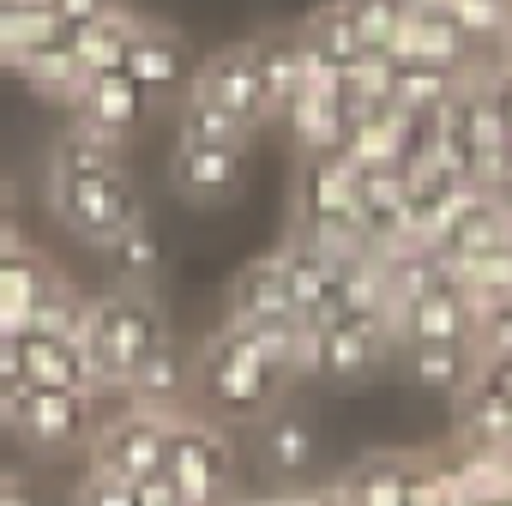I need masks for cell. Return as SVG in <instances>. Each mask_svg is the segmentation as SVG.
I'll use <instances>...</instances> for the list:
<instances>
[{
  "mask_svg": "<svg viewBox=\"0 0 512 506\" xmlns=\"http://www.w3.org/2000/svg\"><path fill=\"white\" fill-rule=\"evenodd\" d=\"M43 193H49V211L91 247L115 241L127 223L145 217L133 175L121 169V139H109L85 121H67V133L55 139Z\"/></svg>",
  "mask_w": 512,
  "mask_h": 506,
  "instance_id": "6da1fadb",
  "label": "cell"
},
{
  "mask_svg": "<svg viewBox=\"0 0 512 506\" xmlns=\"http://www.w3.org/2000/svg\"><path fill=\"white\" fill-rule=\"evenodd\" d=\"M296 380H302L296 368H284L278 356H266L235 320H223L199 344V356H193V392H199V404L211 416H229V422H260L266 410H278L290 398Z\"/></svg>",
  "mask_w": 512,
  "mask_h": 506,
  "instance_id": "7a4b0ae2",
  "label": "cell"
},
{
  "mask_svg": "<svg viewBox=\"0 0 512 506\" xmlns=\"http://www.w3.org/2000/svg\"><path fill=\"white\" fill-rule=\"evenodd\" d=\"M169 332V314L163 302L145 290V284H115L103 296H91V314H85V356H91V374H97V392L103 398H121L133 368L145 362V350H157Z\"/></svg>",
  "mask_w": 512,
  "mask_h": 506,
  "instance_id": "3957f363",
  "label": "cell"
},
{
  "mask_svg": "<svg viewBox=\"0 0 512 506\" xmlns=\"http://www.w3.org/2000/svg\"><path fill=\"white\" fill-rule=\"evenodd\" d=\"M0 428H13L37 452H85L103 428V398L67 386H31L0 356Z\"/></svg>",
  "mask_w": 512,
  "mask_h": 506,
  "instance_id": "277c9868",
  "label": "cell"
},
{
  "mask_svg": "<svg viewBox=\"0 0 512 506\" xmlns=\"http://www.w3.org/2000/svg\"><path fill=\"white\" fill-rule=\"evenodd\" d=\"M163 476L187 506H235L241 500V452L217 416H193V410L175 416Z\"/></svg>",
  "mask_w": 512,
  "mask_h": 506,
  "instance_id": "5b68a950",
  "label": "cell"
},
{
  "mask_svg": "<svg viewBox=\"0 0 512 506\" xmlns=\"http://www.w3.org/2000/svg\"><path fill=\"white\" fill-rule=\"evenodd\" d=\"M296 235L320 241L326 253H374L362 235V199H356V169L332 151L308 157L302 187H296Z\"/></svg>",
  "mask_w": 512,
  "mask_h": 506,
  "instance_id": "8992f818",
  "label": "cell"
},
{
  "mask_svg": "<svg viewBox=\"0 0 512 506\" xmlns=\"http://www.w3.org/2000/svg\"><path fill=\"white\" fill-rule=\"evenodd\" d=\"M386 362H398V338L386 314H338L326 326H314L308 338V374L332 380V386H356L368 374H380Z\"/></svg>",
  "mask_w": 512,
  "mask_h": 506,
  "instance_id": "52a82bcc",
  "label": "cell"
},
{
  "mask_svg": "<svg viewBox=\"0 0 512 506\" xmlns=\"http://www.w3.org/2000/svg\"><path fill=\"white\" fill-rule=\"evenodd\" d=\"M169 434H175V416L169 410L127 404V410L103 416L97 440L85 446V464L103 470V476H121V482H151V476H163Z\"/></svg>",
  "mask_w": 512,
  "mask_h": 506,
  "instance_id": "ba28073f",
  "label": "cell"
},
{
  "mask_svg": "<svg viewBox=\"0 0 512 506\" xmlns=\"http://www.w3.org/2000/svg\"><path fill=\"white\" fill-rule=\"evenodd\" d=\"M187 97L217 103V109H235L253 127L278 115L272 109V91H266V55H260V43H235V49L205 55L193 67V79H187Z\"/></svg>",
  "mask_w": 512,
  "mask_h": 506,
  "instance_id": "9c48e42d",
  "label": "cell"
},
{
  "mask_svg": "<svg viewBox=\"0 0 512 506\" xmlns=\"http://www.w3.org/2000/svg\"><path fill=\"white\" fill-rule=\"evenodd\" d=\"M0 356L7 368L31 386H67V392H97V374H91V356L79 338H55V332H37V326H19L0 338ZM103 398V392H97Z\"/></svg>",
  "mask_w": 512,
  "mask_h": 506,
  "instance_id": "30bf717a",
  "label": "cell"
},
{
  "mask_svg": "<svg viewBox=\"0 0 512 506\" xmlns=\"http://www.w3.org/2000/svg\"><path fill=\"white\" fill-rule=\"evenodd\" d=\"M386 55L434 61V67H452V73H482V67H476L470 37L458 31V19H452L446 7H428V0H416V7H410V19L398 25V37H392V49H386Z\"/></svg>",
  "mask_w": 512,
  "mask_h": 506,
  "instance_id": "8fae6325",
  "label": "cell"
},
{
  "mask_svg": "<svg viewBox=\"0 0 512 506\" xmlns=\"http://www.w3.org/2000/svg\"><path fill=\"white\" fill-rule=\"evenodd\" d=\"M169 181H175V193L193 199V205H223V199H235L241 181H247V151H229V145H175Z\"/></svg>",
  "mask_w": 512,
  "mask_h": 506,
  "instance_id": "7c38bea8",
  "label": "cell"
},
{
  "mask_svg": "<svg viewBox=\"0 0 512 506\" xmlns=\"http://www.w3.org/2000/svg\"><path fill=\"white\" fill-rule=\"evenodd\" d=\"M398 362L422 392L458 398L482 368V344L476 338H410V344H398Z\"/></svg>",
  "mask_w": 512,
  "mask_h": 506,
  "instance_id": "4fadbf2b",
  "label": "cell"
},
{
  "mask_svg": "<svg viewBox=\"0 0 512 506\" xmlns=\"http://www.w3.org/2000/svg\"><path fill=\"white\" fill-rule=\"evenodd\" d=\"M386 320H392L398 344H410V338H476V296L452 278V284H440V290L392 308Z\"/></svg>",
  "mask_w": 512,
  "mask_h": 506,
  "instance_id": "5bb4252c",
  "label": "cell"
},
{
  "mask_svg": "<svg viewBox=\"0 0 512 506\" xmlns=\"http://www.w3.org/2000/svg\"><path fill=\"white\" fill-rule=\"evenodd\" d=\"M121 73H127L145 97H157V91H175V85H187V79H193V55H187L181 31H169V25H145V19H139V31H133V43H127Z\"/></svg>",
  "mask_w": 512,
  "mask_h": 506,
  "instance_id": "9a60e30c",
  "label": "cell"
},
{
  "mask_svg": "<svg viewBox=\"0 0 512 506\" xmlns=\"http://www.w3.org/2000/svg\"><path fill=\"white\" fill-rule=\"evenodd\" d=\"M145 91L115 67V73H91L85 85H79V97L67 103V115L73 121H85V127H97V133H109V139H127L139 121H145Z\"/></svg>",
  "mask_w": 512,
  "mask_h": 506,
  "instance_id": "2e32d148",
  "label": "cell"
},
{
  "mask_svg": "<svg viewBox=\"0 0 512 506\" xmlns=\"http://www.w3.org/2000/svg\"><path fill=\"white\" fill-rule=\"evenodd\" d=\"M344 97H338V79H302L296 91H290V103H284V127H290V139L302 145V157H320V151H332L338 145V133H344Z\"/></svg>",
  "mask_w": 512,
  "mask_h": 506,
  "instance_id": "e0dca14e",
  "label": "cell"
},
{
  "mask_svg": "<svg viewBox=\"0 0 512 506\" xmlns=\"http://www.w3.org/2000/svg\"><path fill=\"white\" fill-rule=\"evenodd\" d=\"M121 398H127V404H145V410L181 416L187 398H193V362H187V350H181L175 338H163L157 350H145V362L133 368V380H127Z\"/></svg>",
  "mask_w": 512,
  "mask_h": 506,
  "instance_id": "ac0fdd59",
  "label": "cell"
},
{
  "mask_svg": "<svg viewBox=\"0 0 512 506\" xmlns=\"http://www.w3.org/2000/svg\"><path fill=\"white\" fill-rule=\"evenodd\" d=\"M260 458H266V470H272L284 488H296V482L314 470L320 440H314V422H308L302 410H290V398L260 416Z\"/></svg>",
  "mask_w": 512,
  "mask_h": 506,
  "instance_id": "d6986e66",
  "label": "cell"
},
{
  "mask_svg": "<svg viewBox=\"0 0 512 506\" xmlns=\"http://www.w3.org/2000/svg\"><path fill=\"white\" fill-rule=\"evenodd\" d=\"M55 278V266L19 235V241H0V326L19 332L31 320V302L43 296V284Z\"/></svg>",
  "mask_w": 512,
  "mask_h": 506,
  "instance_id": "ffe728a7",
  "label": "cell"
},
{
  "mask_svg": "<svg viewBox=\"0 0 512 506\" xmlns=\"http://www.w3.org/2000/svg\"><path fill=\"white\" fill-rule=\"evenodd\" d=\"M284 308H296V296H290V272H284L278 247L260 253V260H247L229 278V320H241V314H284Z\"/></svg>",
  "mask_w": 512,
  "mask_h": 506,
  "instance_id": "44dd1931",
  "label": "cell"
},
{
  "mask_svg": "<svg viewBox=\"0 0 512 506\" xmlns=\"http://www.w3.org/2000/svg\"><path fill=\"white\" fill-rule=\"evenodd\" d=\"M133 31H139V13L115 0V7H109L103 19H91V25H73V31H61V37L73 43L79 67H85V79H91V73H115V67L127 61V43H133Z\"/></svg>",
  "mask_w": 512,
  "mask_h": 506,
  "instance_id": "7402d4cb",
  "label": "cell"
},
{
  "mask_svg": "<svg viewBox=\"0 0 512 506\" xmlns=\"http://www.w3.org/2000/svg\"><path fill=\"white\" fill-rule=\"evenodd\" d=\"M470 73H452V67H434V61H410V55H392V109L404 115H434L440 103L458 97Z\"/></svg>",
  "mask_w": 512,
  "mask_h": 506,
  "instance_id": "603a6c76",
  "label": "cell"
},
{
  "mask_svg": "<svg viewBox=\"0 0 512 506\" xmlns=\"http://www.w3.org/2000/svg\"><path fill=\"white\" fill-rule=\"evenodd\" d=\"M13 73H19L31 91H43L49 103H73V97H79V85H85V67H79V55H73V43H67V37H55V43H43V49L19 55V61H13Z\"/></svg>",
  "mask_w": 512,
  "mask_h": 506,
  "instance_id": "cb8c5ba5",
  "label": "cell"
},
{
  "mask_svg": "<svg viewBox=\"0 0 512 506\" xmlns=\"http://www.w3.org/2000/svg\"><path fill=\"white\" fill-rule=\"evenodd\" d=\"M97 253L115 266V278H121V284H145V290H151V278H157V266H163V241H157L151 217L127 223V229H121L115 241H103Z\"/></svg>",
  "mask_w": 512,
  "mask_h": 506,
  "instance_id": "d4e9b609",
  "label": "cell"
},
{
  "mask_svg": "<svg viewBox=\"0 0 512 506\" xmlns=\"http://www.w3.org/2000/svg\"><path fill=\"white\" fill-rule=\"evenodd\" d=\"M85 314H91V296L73 284V278H49L43 284V296L31 302V320L25 326H37V332H55V338H85Z\"/></svg>",
  "mask_w": 512,
  "mask_h": 506,
  "instance_id": "484cf974",
  "label": "cell"
},
{
  "mask_svg": "<svg viewBox=\"0 0 512 506\" xmlns=\"http://www.w3.org/2000/svg\"><path fill=\"white\" fill-rule=\"evenodd\" d=\"M247 139H253V121H241L235 109H217V103H199V97L181 103V145H229V151H247Z\"/></svg>",
  "mask_w": 512,
  "mask_h": 506,
  "instance_id": "4316f807",
  "label": "cell"
},
{
  "mask_svg": "<svg viewBox=\"0 0 512 506\" xmlns=\"http://www.w3.org/2000/svg\"><path fill=\"white\" fill-rule=\"evenodd\" d=\"M338 7H344V19L356 25V37H362L368 49H392V37H398V25L410 19L416 0H338Z\"/></svg>",
  "mask_w": 512,
  "mask_h": 506,
  "instance_id": "83f0119b",
  "label": "cell"
},
{
  "mask_svg": "<svg viewBox=\"0 0 512 506\" xmlns=\"http://www.w3.org/2000/svg\"><path fill=\"white\" fill-rule=\"evenodd\" d=\"M73 506H139V482H121V476H103L85 464L79 488H73Z\"/></svg>",
  "mask_w": 512,
  "mask_h": 506,
  "instance_id": "f1b7e54d",
  "label": "cell"
},
{
  "mask_svg": "<svg viewBox=\"0 0 512 506\" xmlns=\"http://www.w3.org/2000/svg\"><path fill=\"white\" fill-rule=\"evenodd\" d=\"M482 79V91H488V103H494V115H500V127H506V139H512V61H500V67H488V73H476Z\"/></svg>",
  "mask_w": 512,
  "mask_h": 506,
  "instance_id": "f546056e",
  "label": "cell"
},
{
  "mask_svg": "<svg viewBox=\"0 0 512 506\" xmlns=\"http://www.w3.org/2000/svg\"><path fill=\"white\" fill-rule=\"evenodd\" d=\"M470 386H482V392H494V398H506V404H512V350L482 356V368H476V380H470Z\"/></svg>",
  "mask_w": 512,
  "mask_h": 506,
  "instance_id": "4dcf8cb0",
  "label": "cell"
},
{
  "mask_svg": "<svg viewBox=\"0 0 512 506\" xmlns=\"http://www.w3.org/2000/svg\"><path fill=\"white\" fill-rule=\"evenodd\" d=\"M109 7H115V0H49V13H55V25H61V31L91 25V19H103Z\"/></svg>",
  "mask_w": 512,
  "mask_h": 506,
  "instance_id": "1f68e13d",
  "label": "cell"
},
{
  "mask_svg": "<svg viewBox=\"0 0 512 506\" xmlns=\"http://www.w3.org/2000/svg\"><path fill=\"white\" fill-rule=\"evenodd\" d=\"M235 506H332V494L326 488H284V494H241Z\"/></svg>",
  "mask_w": 512,
  "mask_h": 506,
  "instance_id": "d6a6232c",
  "label": "cell"
},
{
  "mask_svg": "<svg viewBox=\"0 0 512 506\" xmlns=\"http://www.w3.org/2000/svg\"><path fill=\"white\" fill-rule=\"evenodd\" d=\"M482 187H488V193L512 187V139H506L500 151H488V157H482Z\"/></svg>",
  "mask_w": 512,
  "mask_h": 506,
  "instance_id": "836d02e7",
  "label": "cell"
},
{
  "mask_svg": "<svg viewBox=\"0 0 512 506\" xmlns=\"http://www.w3.org/2000/svg\"><path fill=\"white\" fill-rule=\"evenodd\" d=\"M139 506H187V500L169 488V476H151V482H139Z\"/></svg>",
  "mask_w": 512,
  "mask_h": 506,
  "instance_id": "e575fe53",
  "label": "cell"
},
{
  "mask_svg": "<svg viewBox=\"0 0 512 506\" xmlns=\"http://www.w3.org/2000/svg\"><path fill=\"white\" fill-rule=\"evenodd\" d=\"M0 241H19V199L7 181H0Z\"/></svg>",
  "mask_w": 512,
  "mask_h": 506,
  "instance_id": "d590c367",
  "label": "cell"
},
{
  "mask_svg": "<svg viewBox=\"0 0 512 506\" xmlns=\"http://www.w3.org/2000/svg\"><path fill=\"white\" fill-rule=\"evenodd\" d=\"M494 205H500V217H506V229H512V187H500V193H494Z\"/></svg>",
  "mask_w": 512,
  "mask_h": 506,
  "instance_id": "8d00e7d4",
  "label": "cell"
},
{
  "mask_svg": "<svg viewBox=\"0 0 512 506\" xmlns=\"http://www.w3.org/2000/svg\"><path fill=\"white\" fill-rule=\"evenodd\" d=\"M428 7H452V0H428Z\"/></svg>",
  "mask_w": 512,
  "mask_h": 506,
  "instance_id": "74e56055",
  "label": "cell"
},
{
  "mask_svg": "<svg viewBox=\"0 0 512 506\" xmlns=\"http://www.w3.org/2000/svg\"><path fill=\"white\" fill-rule=\"evenodd\" d=\"M0 338H7V326H0Z\"/></svg>",
  "mask_w": 512,
  "mask_h": 506,
  "instance_id": "f35d334b",
  "label": "cell"
}]
</instances>
